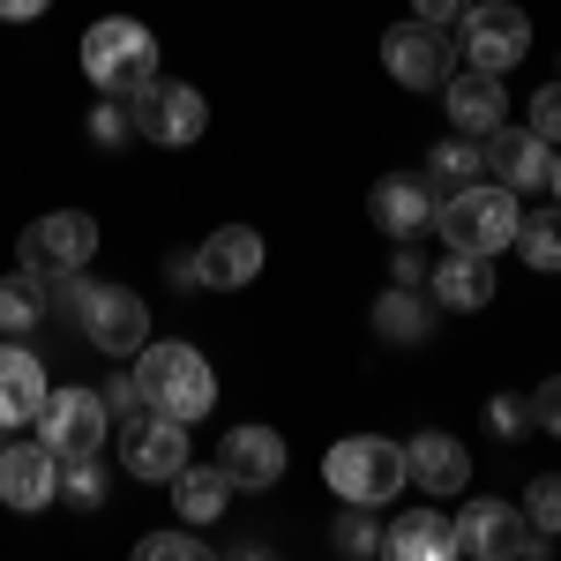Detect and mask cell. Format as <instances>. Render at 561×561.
Wrapping results in <instances>:
<instances>
[{
  "instance_id": "cell-1",
  "label": "cell",
  "mask_w": 561,
  "mask_h": 561,
  "mask_svg": "<svg viewBox=\"0 0 561 561\" xmlns=\"http://www.w3.org/2000/svg\"><path fill=\"white\" fill-rule=\"evenodd\" d=\"M434 225H442V240L465 248V255H502V248L517 240V225H524V203L502 180H472V187L434 195Z\"/></svg>"
},
{
  "instance_id": "cell-2",
  "label": "cell",
  "mask_w": 561,
  "mask_h": 561,
  "mask_svg": "<svg viewBox=\"0 0 561 561\" xmlns=\"http://www.w3.org/2000/svg\"><path fill=\"white\" fill-rule=\"evenodd\" d=\"M135 389H142L150 412H173L187 427L217 404V375L195 345H142L135 352Z\"/></svg>"
},
{
  "instance_id": "cell-3",
  "label": "cell",
  "mask_w": 561,
  "mask_h": 561,
  "mask_svg": "<svg viewBox=\"0 0 561 561\" xmlns=\"http://www.w3.org/2000/svg\"><path fill=\"white\" fill-rule=\"evenodd\" d=\"M83 76L98 83V98H135L158 76V38L135 15H98L83 31Z\"/></svg>"
},
{
  "instance_id": "cell-4",
  "label": "cell",
  "mask_w": 561,
  "mask_h": 561,
  "mask_svg": "<svg viewBox=\"0 0 561 561\" xmlns=\"http://www.w3.org/2000/svg\"><path fill=\"white\" fill-rule=\"evenodd\" d=\"M322 479L337 502H359V510H382L404 494V442H382V434H345L330 442L322 457Z\"/></svg>"
},
{
  "instance_id": "cell-5",
  "label": "cell",
  "mask_w": 561,
  "mask_h": 561,
  "mask_svg": "<svg viewBox=\"0 0 561 561\" xmlns=\"http://www.w3.org/2000/svg\"><path fill=\"white\" fill-rule=\"evenodd\" d=\"M128 113H135V135L158 142V150H187V142H203V128H210L203 90L180 83V76H150V83L128 98Z\"/></svg>"
},
{
  "instance_id": "cell-6",
  "label": "cell",
  "mask_w": 561,
  "mask_h": 561,
  "mask_svg": "<svg viewBox=\"0 0 561 561\" xmlns=\"http://www.w3.org/2000/svg\"><path fill=\"white\" fill-rule=\"evenodd\" d=\"M457 53L465 68H486V76H510L524 53H531V23H524L517 0H472L457 15Z\"/></svg>"
},
{
  "instance_id": "cell-7",
  "label": "cell",
  "mask_w": 561,
  "mask_h": 561,
  "mask_svg": "<svg viewBox=\"0 0 561 561\" xmlns=\"http://www.w3.org/2000/svg\"><path fill=\"white\" fill-rule=\"evenodd\" d=\"M76 322H83V337L105 352V359H128V352L150 345V307H142V293H128V285H98V277H90Z\"/></svg>"
},
{
  "instance_id": "cell-8",
  "label": "cell",
  "mask_w": 561,
  "mask_h": 561,
  "mask_svg": "<svg viewBox=\"0 0 561 561\" xmlns=\"http://www.w3.org/2000/svg\"><path fill=\"white\" fill-rule=\"evenodd\" d=\"M15 255H23L31 277H68V270H83L98 255V217H83V210L38 217V225H23V248Z\"/></svg>"
},
{
  "instance_id": "cell-9",
  "label": "cell",
  "mask_w": 561,
  "mask_h": 561,
  "mask_svg": "<svg viewBox=\"0 0 561 561\" xmlns=\"http://www.w3.org/2000/svg\"><path fill=\"white\" fill-rule=\"evenodd\" d=\"M121 465H128V479H158V486H173V472L187 465V420L142 404L135 420H121Z\"/></svg>"
},
{
  "instance_id": "cell-10",
  "label": "cell",
  "mask_w": 561,
  "mask_h": 561,
  "mask_svg": "<svg viewBox=\"0 0 561 561\" xmlns=\"http://www.w3.org/2000/svg\"><path fill=\"white\" fill-rule=\"evenodd\" d=\"M105 427H113V412H105L98 389H53L45 412H38V442L53 457H90V449H105Z\"/></svg>"
},
{
  "instance_id": "cell-11",
  "label": "cell",
  "mask_w": 561,
  "mask_h": 561,
  "mask_svg": "<svg viewBox=\"0 0 561 561\" xmlns=\"http://www.w3.org/2000/svg\"><path fill=\"white\" fill-rule=\"evenodd\" d=\"M449 531H457V554H479V561H517V554H539L547 547L510 502H486V494L465 502V517L449 524Z\"/></svg>"
},
{
  "instance_id": "cell-12",
  "label": "cell",
  "mask_w": 561,
  "mask_h": 561,
  "mask_svg": "<svg viewBox=\"0 0 561 561\" xmlns=\"http://www.w3.org/2000/svg\"><path fill=\"white\" fill-rule=\"evenodd\" d=\"M382 68H389V83H404V90H442L449 83V38L434 31V23H389L382 31Z\"/></svg>"
},
{
  "instance_id": "cell-13",
  "label": "cell",
  "mask_w": 561,
  "mask_h": 561,
  "mask_svg": "<svg viewBox=\"0 0 561 561\" xmlns=\"http://www.w3.org/2000/svg\"><path fill=\"white\" fill-rule=\"evenodd\" d=\"M486 142V180H502L510 195H539V187H554V142H539L531 128H502L479 135Z\"/></svg>"
},
{
  "instance_id": "cell-14",
  "label": "cell",
  "mask_w": 561,
  "mask_h": 561,
  "mask_svg": "<svg viewBox=\"0 0 561 561\" xmlns=\"http://www.w3.org/2000/svg\"><path fill=\"white\" fill-rule=\"evenodd\" d=\"M0 502L23 510V517L60 502V457L45 442H0Z\"/></svg>"
},
{
  "instance_id": "cell-15",
  "label": "cell",
  "mask_w": 561,
  "mask_h": 561,
  "mask_svg": "<svg viewBox=\"0 0 561 561\" xmlns=\"http://www.w3.org/2000/svg\"><path fill=\"white\" fill-rule=\"evenodd\" d=\"M367 217H375V232H389V240H420V232L434 225L427 173H382L375 187H367Z\"/></svg>"
},
{
  "instance_id": "cell-16",
  "label": "cell",
  "mask_w": 561,
  "mask_h": 561,
  "mask_svg": "<svg viewBox=\"0 0 561 561\" xmlns=\"http://www.w3.org/2000/svg\"><path fill=\"white\" fill-rule=\"evenodd\" d=\"M442 105H449V128L457 135H494L510 121V90H502V76H486V68H449Z\"/></svg>"
},
{
  "instance_id": "cell-17",
  "label": "cell",
  "mask_w": 561,
  "mask_h": 561,
  "mask_svg": "<svg viewBox=\"0 0 561 561\" xmlns=\"http://www.w3.org/2000/svg\"><path fill=\"white\" fill-rule=\"evenodd\" d=\"M195 262H203V293H240L262 277V232L255 225H217L195 248Z\"/></svg>"
},
{
  "instance_id": "cell-18",
  "label": "cell",
  "mask_w": 561,
  "mask_h": 561,
  "mask_svg": "<svg viewBox=\"0 0 561 561\" xmlns=\"http://www.w3.org/2000/svg\"><path fill=\"white\" fill-rule=\"evenodd\" d=\"M45 397H53L45 359L23 345V337H8V345H0V427H31L45 412Z\"/></svg>"
},
{
  "instance_id": "cell-19",
  "label": "cell",
  "mask_w": 561,
  "mask_h": 561,
  "mask_svg": "<svg viewBox=\"0 0 561 561\" xmlns=\"http://www.w3.org/2000/svg\"><path fill=\"white\" fill-rule=\"evenodd\" d=\"M404 479H420L427 494H465V486H472V449H465L457 434H442V427L412 434V442H404Z\"/></svg>"
},
{
  "instance_id": "cell-20",
  "label": "cell",
  "mask_w": 561,
  "mask_h": 561,
  "mask_svg": "<svg viewBox=\"0 0 561 561\" xmlns=\"http://www.w3.org/2000/svg\"><path fill=\"white\" fill-rule=\"evenodd\" d=\"M217 465H225V479L232 486H277L285 479V442H277V427H232L225 442H217Z\"/></svg>"
},
{
  "instance_id": "cell-21",
  "label": "cell",
  "mask_w": 561,
  "mask_h": 561,
  "mask_svg": "<svg viewBox=\"0 0 561 561\" xmlns=\"http://www.w3.org/2000/svg\"><path fill=\"white\" fill-rule=\"evenodd\" d=\"M486 300H494V255H465V248H449V262H434V307H449V314H479Z\"/></svg>"
},
{
  "instance_id": "cell-22",
  "label": "cell",
  "mask_w": 561,
  "mask_h": 561,
  "mask_svg": "<svg viewBox=\"0 0 561 561\" xmlns=\"http://www.w3.org/2000/svg\"><path fill=\"white\" fill-rule=\"evenodd\" d=\"M375 337H382V345H427L434 337V300L420 285H389L382 300H375Z\"/></svg>"
},
{
  "instance_id": "cell-23",
  "label": "cell",
  "mask_w": 561,
  "mask_h": 561,
  "mask_svg": "<svg viewBox=\"0 0 561 561\" xmlns=\"http://www.w3.org/2000/svg\"><path fill=\"white\" fill-rule=\"evenodd\" d=\"M382 554H397V561H449L457 554V531H449V517H434V510H404V517L382 531Z\"/></svg>"
},
{
  "instance_id": "cell-24",
  "label": "cell",
  "mask_w": 561,
  "mask_h": 561,
  "mask_svg": "<svg viewBox=\"0 0 561 561\" xmlns=\"http://www.w3.org/2000/svg\"><path fill=\"white\" fill-rule=\"evenodd\" d=\"M173 510H180V524H217L225 517V510H232L225 465H180L173 472Z\"/></svg>"
},
{
  "instance_id": "cell-25",
  "label": "cell",
  "mask_w": 561,
  "mask_h": 561,
  "mask_svg": "<svg viewBox=\"0 0 561 561\" xmlns=\"http://www.w3.org/2000/svg\"><path fill=\"white\" fill-rule=\"evenodd\" d=\"M45 314H53L45 277H31V270L0 277V337H31V330H45Z\"/></svg>"
},
{
  "instance_id": "cell-26",
  "label": "cell",
  "mask_w": 561,
  "mask_h": 561,
  "mask_svg": "<svg viewBox=\"0 0 561 561\" xmlns=\"http://www.w3.org/2000/svg\"><path fill=\"white\" fill-rule=\"evenodd\" d=\"M479 173H486V142H479V135L434 142V158H427V187H434V195H449V187H472Z\"/></svg>"
},
{
  "instance_id": "cell-27",
  "label": "cell",
  "mask_w": 561,
  "mask_h": 561,
  "mask_svg": "<svg viewBox=\"0 0 561 561\" xmlns=\"http://www.w3.org/2000/svg\"><path fill=\"white\" fill-rule=\"evenodd\" d=\"M105 494H113V472H105L98 449L90 457H60V502L68 510H105Z\"/></svg>"
},
{
  "instance_id": "cell-28",
  "label": "cell",
  "mask_w": 561,
  "mask_h": 561,
  "mask_svg": "<svg viewBox=\"0 0 561 561\" xmlns=\"http://www.w3.org/2000/svg\"><path fill=\"white\" fill-rule=\"evenodd\" d=\"M510 248H517L539 277H554V270H561V203H554V210H539V217H524Z\"/></svg>"
},
{
  "instance_id": "cell-29",
  "label": "cell",
  "mask_w": 561,
  "mask_h": 561,
  "mask_svg": "<svg viewBox=\"0 0 561 561\" xmlns=\"http://www.w3.org/2000/svg\"><path fill=\"white\" fill-rule=\"evenodd\" d=\"M517 517L531 524L539 539H554V531H561V472H539L531 486H524V510H517Z\"/></svg>"
},
{
  "instance_id": "cell-30",
  "label": "cell",
  "mask_w": 561,
  "mask_h": 561,
  "mask_svg": "<svg viewBox=\"0 0 561 561\" xmlns=\"http://www.w3.org/2000/svg\"><path fill=\"white\" fill-rule=\"evenodd\" d=\"M330 547H337V554H375V547H382V524L367 517L359 502H345V517L330 524Z\"/></svg>"
},
{
  "instance_id": "cell-31",
  "label": "cell",
  "mask_w": 561,
  "mask_h": 561,
  "mask_svg": "<svg viewBox=\"0 0 561 561\" xmlns=\"http://www.w3.org/2000/svg\"><path fill=\"white\" fill-rule=\"evenodd\" d=\"M486 427H494V442H524V434L539 427V412H531V397L510 389V397H494V404H486Z\"/></svg>"
},
{
  "instance_id": "cell-32",
  "label": "cell",
  "mask_w": 561,
  "mask_h": 561,
  "mask_svg": "<svg viewBox=\"0 0 561 561\" xmlns=\"http://www.w3.org/2000/svg\"><path fill=\"white\" fill-rule=\"evenodd\" d=\"M135 554L142 561H210V547L195 531H150V539H135Z\"/></svg>"
},
{
  "instance_id": "cell-33",
  "label": "cell",
  "mask_w": 561,
  "mask_h": 561,
  "mask_svg": "<svg viewBox=\"0 0 561 561\" xmlns=\"http://www.w3.org/2000/svg\"><path fill=\"white\" fill-rule=\"evenodd\" d=\"M135 128V113H128V98H105L98 113H90V142H105V150H121V135Z\"/></svg>"
},
{
  "instance_id": "cell-34",
  "label": "cell",
  "mask_w": 561,
  "mask_h": 561,
  "mask_svg": "<svg viewBox=\"0 0 561 561\" xmlns=\"http://www.w3.org/2000/svg\"><path fill=\"white\" fill-rule=\"evenodd\" d=\"M524 128L561 150V83H539V98H531V121H524Z\"/></svg>"
},
{
  "instance_id": "cell-35",
  "label": "cell",
  "mask_w": 561,
  "mask_h": 561,
  "mask_svg": "<svg viewBox=\"0 0 561 561\" xmlns=\"http://www.w3.org/2000/svg\"><path fill=\"white\" fill-rule=\"evenodd\" d=\"M98 397H105V412H113V420H135V412H142V389H135V375H113Z\"/></svg>"
},
{
  "instance_id": "cell-36",
  "label": "cell",
  "mask_w": 561,
  "mask_h": 561,
  "mask_svg": "<svg viewBox=\"0 0 561 561\" xmlns=\"http://www.w3.org/2000/svg\"><path fill=\"white\" fill-rule=\"evenodd\" d=\"M531 412H539V427H547V434L561 442V375H554V382H539V389H531Z\"/></svg>"
},
{
  "instance_id": "cell-37",
  "label": "cell",
  "mask_w": 561,
  "mask_h": 561,
  "mask_svg": "<svg viewBox=\"0 0 561 561\" xmlns=\"http://www.w3.org/2000/svg\"><path fill=\"white\" fill-rule=\"evenodd\" d=\"M472 0H412V15L420 23H434V31H457V15H465Z\"/></svg>"
},
{
  "instance_id": "cell-38",
  "label": "cell",
  "mask_w": 561,
  "mask_h": 561,
  "mask_svg": "<svg viewBox=\"0 0 561 561\" xmlns=\"http://www.w3.org/2000/svg\"><path fill=\"white\" fill-rule=\"evenodd\" d=\"M165 277H173L180 293H203V262H195V255H173V262H165Z\"/></svg>"
},
{
  "instance_id": "cell-39",
  "label": "cell",
  "mask_w": 561,
  "mask_h": 561,
  "mask_svg": "<svg viewBox=\"0 0 561 561\" xmlns=\"http://www.w3.org/2000/svg\"><path fill=\"white\" fill-rule=\"evenodd\" d=\"M53 0H0V23H38Z\"/></svg>"
},
{
  "instance_id": "cell-40",
  "label": "cell",
  "mask_w": 561,
  "mask_h": 561,
  "mask_svg": "<svg viewBox=\"0 0 561 561\" xmlns=\"http://www.w3.org/2000/svg\"><path fill=\"white\" fill-rule=\"evenodd\" d=\"M389 285H420V255H397V262H389Z\"/></svg>"
},
{
  "instance_id": "cell-41",
  "label": "cell",
  "mask_w": 561,
  "mask_h": 561,
  "mask_svg": "<svg viewBox=\"0 0 561 561\" xmlns=\"http://www.w3.org/2000/svg\"><path fill=\"white\" fill-rule=\"evenodd\" d=\"M554 195H561V158H554Z\"/></svg>"
},
{
  "instance_id": "cell-42",
  "label": "cell",
  "mask_w": 561,
  "mask_h": 561,
  "mask_svg": "<svg viewBox=\"0 0 561 561\" xmlns=\"http://www.w3.org/2000/svg\"><path fill=\"white\" fill-rule=\"evenodd\" d=\"M0 434H8V427H0Z\"/></svg>"
}]
</instances>
